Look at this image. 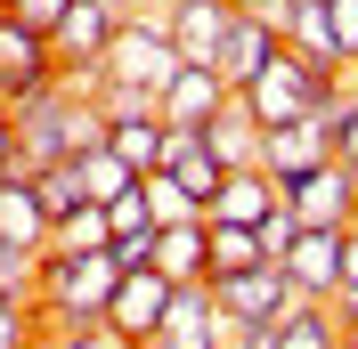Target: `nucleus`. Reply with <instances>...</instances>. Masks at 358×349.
Returning <instances> with one entry per match:
<instances>
[{
  "label": "nucleus",
  "mask_w": 358,
  "mask_h": 349,
  "mask_svg": "<svg viewBox=\"0 0 358 349\" xmlns=\"http://www.w3.org/2000/svg\"><path fill=\"white\" fill-rule=\"evenodd\" d=\"M8 114H17V163H24V171L106 147V114L90 106V89H73L66 73H57L49 89H33V98H17Z\"/></svg>",
  "instance_id": "nucleus-1"
},
{
  "label": "nucleus",
  "mask_w": 358,
  "mask_h": 349,
  "mask_svg": "<svg viewBox=\"0 0 358 349\" xmlns=\"http://www.w3.org/2000/svg\"><path fill=\"white\" fill-rule=\"evenodd\" d=\"M326 82H350V73H317V66H301V57L277 41V57H268L236 98H245V114L261 122V131H277V122H310V106H317V89H326Z\"/></svg>",
  "instance_id": "nucleus-2"
},
{
  "label": "nucleus",
  "mask_w": 358,
  "mask_h": 349,
  "mask_svg": "<svg viewBox=\"0 0 358 349\" xmlns=\"http://www.w3.org/2000/svg\"><path fill=\"white\" fill-rule=\"evenodd\" d=\"M114 33H122V0H73L66 17L49 24V57H57V73L82 89V73L106 66V41H114Z\"/></svg>",
  "instance_id": "nucleus-3"
},
{
  "label": "nucleus",
  "mask_w": 358,
  "mask_h": 349,
  "mask_svg": "<svg viewBox=\"0 0 358 349\" xmlns=\"http://www.w3.org/2000/svg\"><path fill=\"white\" fill-rule=\"evenodd\" d=\"M179 66H187V57H179V41L163 33V17H122V33L106 41V73H122V82H147L155 98H163V82H171Z\"/></svg>",
  "instance_id": "nucleus-4"
},
{
  "label": "nucleus",
  "mask_w": 358,
  "mask_h": 349,
  "mask_svg": "<svg viewBox=\"0 0 358 349\" xmlns=\"http://www.w3.org/2000/svg\"><path fill=\"white\" fill-rule=\"evenodd\" d=\"M285 211L301 219V228H350V211H358V171L342 163V154H326L317 171L285 179Z\"/></svg>",
  "instance_id": "nucleus-5"
},
{
  "label": "nucleus",
  "mask_w": 358,
  "mask_h": 349,
  "mask_svg": "<svg viewBox=\"0 0 358 349\" xmlns=\"http://www.w3.org/2000/svg\"><path fill=\"white\" fill-rule=\"evenodd\" d=\"M49 82H57L49 33H33V24H17L0 8V106H17V98H33V89H49Z\"/></svg>",
  "instance_id": "nucleus-6"
},
{
  "label": "nucleus",
  "mask_w": 358,
  "mask_h": 349,
  "mask_svg": "<svg viewBox=\"0 0 358 349\" xmlns=\"http://www.w3.org/2000/svg\"><path fill=\"white\" fill-rule=\"evenodd\" d=\"M163 309H171V276H163V268H122L114 292H106V325L122 333V341H155Z\"/></svg>",
  "instance_id": "nucleus-7"
},
{
  "label": "nucleus",
  "mask_w": 358,
  "mask_h": 349,
  "mask_svg": "<svg viewBox=\"0 0 358 349\" xmlns=\"http://www.w3.org/2000/svg\"><path fill=\"white\" fill-rule=\"evenodd\" d=\"M203 284H212V301H220L228 325H245V317H285V309H293V284H285L277 260L236 268V276H203Z\"/></svg>",
  "instance_id": "nucleus-8"
},
{
  "label": "nucleus",
  "mask_w": 358,
  "mask_h": 349,
  "mask_svg": "<svg viewBox=\"0 0 358 349\" xmlns=\"http://www.w3.org/2000/svg\"><path fill=\"white\" fill-rule=\"evenodd\" d=\"M277 57V8H236L228 17V33H220V49H212V66H220V82L228 89H245L252 73Z\"/></svg>",
  "instance_id": "nucleus-9"
},
{
  "label": "nucleus",
  "mask_w": 358,
  "mask_h": 349,
  "mask_svg": "<svg viewBox=\"0 0 358 349\" xmlns=\"http://www.w3.org/2000/svg\"><path fill=\"white\" fill-rule=\"evenodd\" d=\"M163 349H228V317L212 301V284H171V309L155 325Z\"/></svg>",
  "instance_id": "nucleus-10"
},
{
  "label": "nucleus",
  "mask_w": 358,
  "mask_h": 349,
  "mask_svg": "<svg viewBox=\"0 0 358 349\" xmlns=\"http://www.w3.org/2000/svg\"><path fill=\"white\" fill-rule=\"evenodd\" d=\"M285 284L293 301H334V276H342V228H301V236L285 244Z\"/></svg>",
  "instance_id": "nucleus-11"
},
{
  "label": "nucleus",
  "mask_w": 358,
  "mask_h": 349,
  "mask_svg": "<svg viewBox=\"0 0 358 349\" xmlns=\"http://www.w3.org/2000/svg\"><path fill=\"white\" fill-rule=\"evenodd\" d=\"M277 203H285V187H277L261 163H228V171H220V187H212V203H203V219H236V228H261Z\"/></svg>",
  "instance_id": "nucleus-12"
},
{
  "label": "nucleus",
  "mask_w": 358,
  "mask_h": 349,
  "mask_svg": "<svg viewBox=\"0 0 358 349\" xmlns=\"http://www.w3.org/2000/svg\"><path fill=\"white\" fill-rule=\"evenodd\" d=\"M228 98H236V89L220 82V66H196V57H187V66H179L171 82H163L155 114H163V122H212V114H220Z\"/></svg>",
  "instance_id": "nucleus-13"
},
{
  "label": "nucleus",
  "mask_w": 358,
  "mask_h": 349,
  "mask_svg": "<svg viewBox=\"0 0 358 349\" xmlns=\"http://www.w3.org/2000/svg\"><path fill=\"white\" fill-rule=\"evenodd\" d=\"M228 17H236V0H163V33H171L179 57H196V66H212Z\"/></svg>",
  "instance_id": "nucleus-14"
},
{
  "label": "nucleus",
  "mask_w": 358,
  "mask_h": 349,
  "mask_svg": "<svg viewBox=\"0 0 358 349\" xmlns=\"http://www.w3.org/2000/svg\"><path fill=\"white\" fill-rule=\"evenodd\" d=\"M334 154V138L317 131V122H277V131H261V171L285 187V179H301V171H317Z\"/></svg>",
  "instance_id": "nucleus-15"
},
{
  "label": "nucleus",
  "mask_w": 358,
  "mask_h": 349,
  "mask_svg": "<svg viewBox=\"0 0 358 349\" xmlns=\"http://www.w3.org/2000/svg\"><path fill=\"white\" fill-rule=\"evenodd\" d=\"M0 236H8V244H33V252L49 244V211H41V195H33V171H24V163L0 171Z\"/></svg>",
  "instance_id": "nucleus-16"
},
{
  "label": "nucleus",
  "mask_w": 358,
  "mask_h": 349,
  "mask_svg": "<svg viewBox=\"0 0 358 349\" xmlns=\"http://www.w3.org/2000/svg\"><path fill=\"white\" fill-rule=\"evenodd\" d=\"M155 268L171 284H203V276H212V236H203V219H171V228H155Z\"/></svg>",
  "instance_id": "nucleus-17"
},
{
  "label": "nucleus",
  "mask_w": 358,
  "mask_h": 349,
  "mask_svg": "<svg viewBox=\"0 0 358 349\" xmlns=\"http://www.w3.org/2000/svg\"><path fill=\"white\" fill-rule=\"evenodd\" d=\"M203 138H212V154H220V163H261V122L245 114V98H228V106L203 122Z\"/></svg>",
  "instance_id": "nucleus-18"
},
{
  "label": "nucleus",
  "mask_w": 358,
  "mask_h": 349,
  "mask_svg": "<svg viewBox=\"0 0 358 349\" xmlns=\"http://www.w3.org/2000/svg\"><path fill=\"white\" fill-rule=\"evenodd\" d=\"M277 349H342V317L326 301H293L277 325Z\"/></svg>",
  "instance_id": "nucleus-19"
},
{
  "label": "nucleus",
  "mask_w": 358,
  "mask_h": 349,
  "mask_svg": "<svg viewBox=\"0 0 358 349\" xmlns=\"http://www.w3.org/2000/svg\"><path fill=\"white\" fill-rule=\"evenodd\" d=\"M106 147L131 163V171H163V114H131V122H106Z\"/></svg>",
  "instance_id": "nucleus-20"
},
{
  "label": "nucleus",
  "mask_w": 358,
  "mask_h": 349,
  "mask_svg": "<svg viewBox=\"0 0 358 349\" xmlns=\"http://www.w3.org/2000/svg\"><path fill=\"white\" fill-rule=\"evenodd\" d=\"M203 236H212V276H236V268H261V228H236V219H203Z\"/></svg>",
  "instance_id": "nucleus-21"
},
{
  "label": "nucleus",
  "mask_w": 358,
  "mask_h": 349,
  "mask_svg": "<svg viewBox=\"0 0 358 349\" xmlns=\"http://www.w3.org/2000/svg\"><path fill=\"white\" fill-rule=\"evenodd\" d=\"M33 195H41V211H49V228H57V219H66V211H82V163H73V154H66V163H41V171H33Z\"/></svg>",
  "instance_id": "nucleus-22"
},
{
  "label": "nucleus",
  "mask_w": 358,
  "mask_h": 349,
  "mask_svg": "<svg viewBox=\"0 0 358 349\" xmlns=\"http://www.w3.org/2000/svg\"><path fill=\"white\" fill-rule=\"evenodd\" d=\"M73 163H82V195L90 203H106V195H122V187H131V163H122V154H114V147H90V154H73Z\"/></svg>",
  "instance_id": "nucleus-23"
},
{
  "label": "nucleus",
  "mask_w": 358,
  "mask_h": 349,
  "mask_svg": "<svg viewBox=\"0 0 358 349\" xmlns=\"http://www.w3.org/2000/svg\"><path fill=\"white\" fill-rule=\"evenodd\" d=\"M138 195H147V211H155V228H171V219H203L196 195L179 187L171 171H138Z\"/></svg>",
  "instance_id": "nucleus-24"
},
{
  "label": "nucleus",
  "mask_w": 358,
  "mask_h": 349,
  "mask_svg": "<svg viewBox=\"0 0 358 349\" xmlns=\"http://www.w3.org/2000/svg\"><path fill=\"white\" fill-rule=\"evenodd\" d=\"M33 284H41V252L0 236V301H33Z\"/></svg>",
  "instance_id": "nucleus-25"
},
{
  "label": "nucleus",
  "mask_w": 358,
  "mask_h": 349,
  "mask_svg": "<svg viewBox=\"0 0 358 349\" xmlns=\"http://www.w3.org/2000/svg\"><path fill=\"white\" fill-rule=\"evenodd\" d=\"M49 244H57V252H106V211H98V203L66 211L57 228H49Z\"/></svg>",
  "instance_id": "nucleus-26"
},
{
  "label": "nucleus",
  "mask_w": 358,
  "mask_h": 349,
  "mask_svg": "<svg viewBox=\"0 0 358 349\" xmlns=\"http://www.w3.org/2000/svg\"><path fill=\"white\" fill-rule=\"evenodd\" d=\"M98 211H106V236H147V228H155V211H147V195H138V179L122 187V195H106Z\"/></svg>",
  "instance_id": "nucleus-27"
},
{
  "label": "nucleus",
  "mask_w": 358,
  "mask_h": 349,
  "mask_svg": "<svg viewBox=\"0 0 358 349\" xmlns=\"http://www.w3.org/2000/svg\"><path fill=\"white\" fill-rule=\"evenodd\" d=\"M33 349H138V341H122V333L98 317V325H73V333H41Z\"/></svg>",
  "instance_id": "nucleus-28"
},
{
  "label": "nucleus",
  "mask_w": 358,
  "mask_h": 349,
  "mask_svg": "<svg viewBox=\"0 0 358 349\" xmlns=\"http://www.w3.org/2000/svg\"><path fill=\"white\" fill-rule=\"evenodd\" d=\"M326 33H334V57L358 73V0H326Z\"/></svg>",
  "instance_id": "nucleus-29"
},
{
  "label": "nucleus",
  "mask_w": 358,
  "mask_h": 349,
  "mask_svg": "<svg viewBox=\"0 0 358 349\" xmlns=\"http://www.w3.org/2000/svg\"><path fill=\"white\" fill-rule=\"evenodd\" d=\"M334 317H358V228H342V276H334Z\"/></svg>",
  "instance_id": "nucleus-30"
},
{
  "label": "nucleus",
  "mask_w": 358,
  "mask_h": 349,
  "mask_svg": "<svg viewBox=\"0 0 358 349\" xmlns=\"http://www.w3.org/2000/svg\"><path fill=\"white\" fill-rule=\"evenodd\" d=\"M41 325H33V301H0V349H33Z\"/></svg>",
  "instance_id": "nucleus-31"
},
{
  "label": "nucleus",
  "mask_w": 358,
  "mask_h": 349,
  "mask_svg": "<svg viewBox=\"0 0 358 349\" xmlns=\"http://www.w3.org/2000/svg\"><path fill=\"white\" fill-rule=\"evenodd\" d=\"M106 260L114 268H155V228L147 236H106Z\"/></svg>",
  "instance_id": "nucleus-32"
},
{
  "label": "nucleus",
  "mask_w": 358,
  "mask_h": 349,
  "mask_svg": "<svg viewBox=\"0 0 358 349\" xmlns=\"http://www.w3.org/2000/svg\"><path fill=\"white\" fill-rule=\"evenodd\" d=\"M293 236H301V219H293L285 203H277V211L261 219V252H268V260H285V244H293Z\"/></svg>",
  "instance_id": "nucleus-33"
},
{
  "label": "nucleus",
  "mask_w": 358,
  "mask_h": 349,
  "mask_svg": "<svg viewBox=\"0 0 358 349\" xmlns=\"http://www.w3.org/2000/svg\"><path fill=\"white\" fill-rule=\"evenodd\" d=\"M277 325L285 317H245V325H228V349H277Z\"/></svg>",
  "instance_id": "nucleus-34"
},
{
  "label": "nucleus",
  "mask_w": 358,
  "mask_h": 349,
  "mask_svg": "<svg viewBox=\"0 0 358 349\" xmlns=\"http://www.w3.org/2000/svg\"><path fill=\"white\" fill-rule=\"evenodd\" d=\"M66 8H73V0H8V17H17V24H33V33H49Z\"/></svg>",
  "instance_id": "nucleus-35"
},
{
  "label": "nucleus",
  "mask_w": 358,
  "mask_h": 349,
  "mask_svg": "<svg viewBox=\"0 0 358 349\" xmlns=\"http://www.w3.org/2000/svg\"><path fill=\"white\" fill-rule=\"evenodd\" d=\"M334 154L358 171V82H350V114H342V131H334Z\"/></svg>",
  "instance_id": "nucleus-36"
},
{
  "label": "nucleus",
  "mask_w": 358,
  "mask_h": 349,
  "mask_svg": "<svg viewBox=\"0 0 358 349\" xmlns=\"http://www.w3.org/2000/svg\"><path fill=\"white\" fill-rule=\"evenodd\" d=\"M8 163H17V114L0 106V171H8Z\"/></svg>",
  "instance_id": "nucleus-37"
},
{
  "label": "nucleus",
  "mask_w": 358,
  "mask_h": 349,
  "mask_svg": "<svg viewBox=\"0 0 358 349\" xmlns=\"http://www.w3.org/2000/svg\"><path fill=\"white\" fill-rule=\"evenodd\" d=\"M342 349H358V317H342Z\"/></svg>",
  "instance_id": "nucleus-38"
},
{
  "label": "nucleus",
  "mask_w": 358,
  "mask_h": 349,
  "mask_svg": "<svg viewBox=\"0 0 358 349\" xmlns=\"http://www.w3.org/2000/svg\"><path fill=\"white\" fill-rule=\"evenodd\" d=\"M236 8H285V0H236Z\"/></svg>",
  "instance_id": "nucleus-39"
},
{
  "label": "nucleus",
  "mask_w": 358,
  "mask_h": 349,
  "mask_svg": "<svg viewBox=\"0 0 358 349\" xmlns=\"http://www.w3.org/2000/svg\"><path fill=\"white\" fill-rule=\"evenodd\" d=\"M138 349H163V341H138Z\"/></svg>",
  "instance_id": "nucleus-40"
},
{
  "label": "nucleus",
  "mask_w": 358,
  "mask_h": 349,
  "mask_svg": "<svg viewBox=\"0 0 358 349\" xmlns=\"http://www.w3.org/2000/svg\"><path fill=\"white\" fill-rule=\"evenodd\" d=\"M0 8H8V0H0Z\"/></svg>",
  "instance_id": "nucleus-41"
}]
</instances>
